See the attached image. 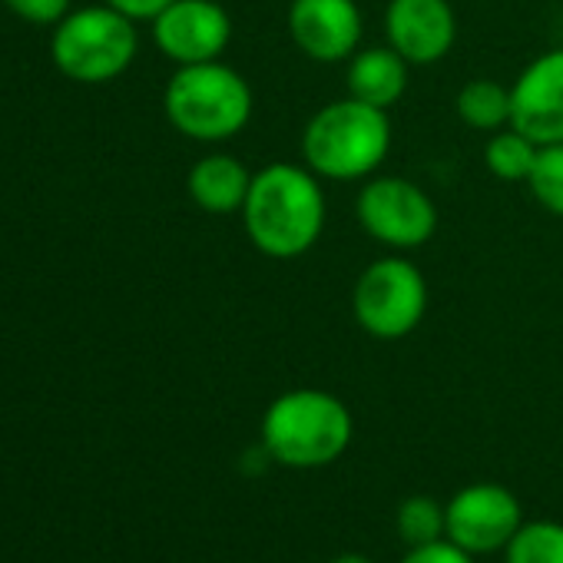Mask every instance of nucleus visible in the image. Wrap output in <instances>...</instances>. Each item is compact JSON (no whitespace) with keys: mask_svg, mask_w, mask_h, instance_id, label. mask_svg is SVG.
Segmentation results:
<instances>
[{"mask_svg":"<svg viewBox=\"0 0 563 563\" xmlns=\"http://www.w3.org/2000/svg\"><path fill=\"white\" fill-rule=\"evenodd\" d=\"M395 530L405 540V547H424L444 540V504H438L428 494L405 497L395 514Z\"/></svg>","mask_w":563,"mask_h":563,"instance_id":"18","label":"nucleus"},{"mask_svg":"<svg viewBox=\"0 0 563 563\" xmlns=\"http://www.w3.org/2000/svg\"><path fill=\"white\" fill-rule=\"evenodd\" d=\"M527 186H530V196L540 202V209L563 219V143L540 146Z\"/></svg>","mask_w":563,"mask_h":563,"instance_id":"19","label":"nucleus"},{"mask_svg":"<svg viewBox=\"0 0 563 563\" xmlns=\"http://www.w3.org/2000/svg\"><path fill=\"white\" fill-rule=\"evenodd\" d=\"M474 560L477 556H471L467 550H461L457 543H451L444 537V540H434L424 547H408L398 563H474Z\"/></svg>","mask_w":563,"mask_h":563,"instance_id":"21","label":"nucleus"},{"mask_svg":"<svg viewBox=\"0 0 563 563\" xmlns=\"http://www.w3.org/2000/svg\"><path fill=\"white\" fill-rule=\"evenodd\" d=\"M103 4L117 8L120 14L133 18V21H153L156 14H163L173 0H103Z\"/></svg>","mask_w":563,"mask_h":563,"instance_id":"22","label":"nucleus"},{"mask_svg":"<svg viewBox=\"0 0 563 563\" xmlns=\"http://www.w3.org/2000/svg\"><path fill=\"white\" fill-rule=\"evenodd\" d=\"M286 27L316 64H345L362 51L365 18L358 0H292Z\"/></svg>","mask_w":563,"mask_h":563,"instance_id":"10","label":"nucleus"},{"mask_svg":"<svg viewBox=\"0 0 563 563\" xmlns=\"http://www.w3.org/2000/svg\"><path fill=\"white\" fill-rule=\"evenodd\" d=\"M504 563H563V523L547 517L523 520L504 550Z\"/></svg>","mask_w":563,"mask_h":563,"instance_id":"17","label":"nucleus"},{"mask_svg":"<svg viewBox=\"0 0 563 563\" xmlns=\"http://www.w3.org/2000/svg\"><path fill=\"white\" fill-rule=\"evenodd\" d=\"M8 11L37 27H57L74 8V0H4Z\"/></svg>","mask_w":563,"mask_h":563,"instance_id":"20","label":"nucleus"},{"mask_svg":"<svg viewBox=\"0 0 563 563\" xmlns=\"http://www.w3.org/2000/svg\"><path fill=\"white\" fill-rule=\"evenodd\" d=\"M540 146L533 140H527L520 130L504 126L497 133H490L487 146H484V163L490 169V176L504 179V183H527L530 169L537 163Z\"/></svg>","mask_w":563,"mask_h":563,"instance_id":"16","label":"nucleus"},{"mask_svg":"<svg viewBox=\"0 0 563 563\" xmlns=\"http://www.w3.org/2000/svg\"><path fill=\"white\" fill-rule=\"evenodd\" d=\"M150 24L156 51L176 67L219 60L232 41V18L216 0H173Z\"/></svg>","mask_w":563,"mask_h":563,"instance_id":"9","label":"nucleus"},{"mask_svg":"<svg viewBox=\"0 0 563 563\" xmlns=\"http://www.w3.org/2000/svg\"><path fill=\"white\" fill-rule=\"evenodd\" d=\"M454 110L461 117L464 126L477 130V133H497L504 126H510V87H504L500 80H467L457 90Z\"/></svg>","mask_w":563,"mask_h":563,"instance_id":"15","label":"nucleus"},{"mask_svg":"<svg viewBox=\"0 0 563 563\" xmlns=\"http://www.w3.org/2000/svg\"><path fill=\"white\" fill-rule=\"evenodd\" d=\"M325 216L322 179L296 163L262 166L242 202L245 235L268 258H299L312 252L322 239Z\"/></svg>","mask_w":563,"mask_h":563,"instance_id":"1","label":"nucleus"},{"mask_svg":"<svg viewBox=\"0 0 563 563\" xmlns=\"http://www.w3.org/2000/svg\"><path fill=\"white\" fill-rule=\"evenodd\" d=\"M355 438L349 405L322 388L282 391L262 415V451L292 471H319L335 464Z\"/></svg>","mask_w":563,"mask_h":563,"instance_id":"2","label":"nucleus"},{"mask_svg":"<svg viewBox=\"0 0 563 563\" xmlns=\"http://www.w3.org/2000/svg\"><path fill=\"white\" fill-rule=\"evenodd\" d=\"M385 37L411 67L438 64L457 41V18L448 0H388Z\"/></svg>","mask_w":563,"mask_h":563,"instance_id":"12","label":"nucleus"},{"mask_svg":"<svg viewBox=\"0 0 563 563\" xmlns=\"http://www.w3.org/2000/svg\"><path fill=\"white\" fill-rule=\"evenodd\" d=\"M510 126L537 146L563 143V47L533 57L510 84Z\"/></svg>","mask_w":563,"mask_h":563,"instance_id":"11","label":"nucleus"},{"mask_svg":"<svg viewBox=\"0 0 563 563\" xmlns=\"http://www.w3.org/2000/svg\"><path fill=\"white\" fill-rule=\"evenodd\" d=\"M163 110L176 133L196 143H229L255 110L249 80L222 60L176 67L163 90Z\"/></svg>","mask_w":563,"mask_h":563,"instance_id":"4","label":"nucleus"},{"mask_svg":"<svg viewBox=\"0 0 563 563\" xmlns=\"http://www.w3.org/2000/svg\"><path fill=\"white\" fill-rule=\"evenodd\" d=\"M140 54L136 21L110 4L70 11L51 37L57 70L74 84H110L123 77Z\"/></svg>","mask_w":563,"mask_h":563,"instance_id":"5","label":"nucleus"},{"mask_svg":"<svg viewBox=\"0 0 563 563\" xmlns=\"http://www.w3.org/2000/svg\"><path fill=\"white\" fill-rule=\"evenodd\" d=\"M358 225L391 252H415L438 232L434 199L405 176H372L355 199Z\"/></svg>","mask_w":563,"mask_h":563,"instance_id":"7","label":"nucleus"},{"mask_svg":"<svg viewBox=\"0 0 563 563\" xmlns=\"http://www.w3.org/2000/svg\"><path fill=\"white\" fill-rule=\"evenodd\" d=\"M391 153L388 110L342 97L312 113L302 130V163L332 183L372 179Z\"/></svg>","mask_w":563,"mask_h":563,"instance_id":"3","label":"nucleus"},{"mask_svg":"<svg viewBox=\"0 0 563 563\" xmlns=\"http://www.w3.org/2000/svg\"><path fill=\"white\" fill-rule=\"evenodd\" d=\"M252 176L255 173H249L242 159H235L232 153H209L189 169L186 192L202 212L229 216V212H242Z\"/></svg>","mask_w":563,"mask_h":563,"instance_id":"13","label":"nucleus"},{"mask_svg":"<svg viewBox=\"0 0 563 563\" xmlns=\"http://www.w3.org/2000/svg\"><path fill=\"white\" fill-rule=\"evenodd\" d=\"M520 527L523 507L517 494L494 481L467 484L444 504V537L471 556H490L507 550Z\"/></svg>","mask_w":563,"mask_h":563,"instance_id":"8","label":"nucleus"},{"mask_svg":"<svg viewBox=\"0 0 563 563\" xmlns=\"http://www.w3.org/2000/svg\"><path fill=\"white\" fill-rule=\"evenodd\" d=\"M329 563H375V560H372V556H365V553H355V550H352V553H339V556H335V560H329Z\"/></svg>","mask_w":563,"mask_h":563,"instance_id":"23","label":"nucleus"},{"mask_svg":"<svg viewBox=\"0 0 563 563\" xmlns=\"http://www.w3.org/2000/svg\"><path fill=\"white\" fill-rule=\"evenodd\" d=\"M428 312V282L421 268L391 252L362 268L352 289V316L358 329L378 342L408 339Z\"/></svg>","mask_w":563,"mask_h":563,"instance_id":"6","label":"nucleus"},{"mask_svg":"<svg viewBox=\"0 0 563 563\" xmlns=\"http://www.w3.org/2000/svg\"><path fill=\"white\" fill-rule=\"evenodd\" d=\"M408 67L411 64L388 44L365 47L349 60V97L378 110H391L408 90Z\"/></svg>","mask_w":563,"mask_h":563,"instance_id":"14","label":"nucleus"}]
</instances>
